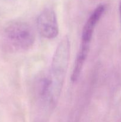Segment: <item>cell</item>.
Returning <instances> with one entry per match:
<instances>
[{
  "instance_id": "6da1fadb",
  "label": "cell",
  "mask_w": 121,
  "mask_h": 122,
  "mask_svg": "<svg viewBox=\"0 0 121 122\" xmlns=\"http://www.w3.org/2000/svg\"><path fill=\"white\" fill-rule=\"evenodd\" d=\"M70 51V39L65 35L58 44L51 61L48 77L50 82L49 104L51 108L55 107L61 94L68 68Z\"/></svg>"
},
{
  "instance_id": "7a4b0ae2",
  "label": "cell",
  "mask_w": 121,
  "mask_h": 122,
  "mask_svg": "<svg viewBox=\"0 0 121 122\" xmlns=\"http://www.w3.org/2000/svg\"><path fill=\"white\" fill-rule=\"evenodd\" d=\"M6 44L13 48L21 51L28 50L35 41V33L27 23L14 21L9 23L4 31Z\"/></svg>"
},
{
  "instance_id": "3957f363",
  "label": "cell",
  "mask_w": 121,
  "mask_h": 122,
  "mask_svg": "<svg viewBox=\"0 0 121 122\" xmlns=\"http://www.w3.org/2000/svg\"><path fill=\"white\" fill-rule=\"evenodd\" d=\"M106 8L105 5L100 4L95 8L85 22L82 31L81 41L77 53L79 57L87 58L95 27L105 12Z\"/></svg>"
},
{
  "instance_id": "277c9868",
  "label": "cell",
  "mask_w": 121,
  "mask_h": 122,
  "mask_svg": "<svg viewBox=\"0 0 121 122\" xmlns=\"http://www.w3.org/2000/svg\"><path fill=\"white\" fill-rule=\"evenodd\" d=\"M37 27L42 36L46 39L56 38L59 32L56 15L51 8L43 10L37 19Z\"/></svg>"
},
{
  "instance_id": "5b68a950",
  "label": "cell",
  "mask_w": 121,
  "mask_h": 122,
  "mask_svg": "<svg viewBox=\"0 0 121 122\" xmlns=\"http://www.w3.org/2000/svg\"><path fill=\"white\" fill-rule=\"evenodd\" d=\"M119 11L120 17H121V0L119 2Z\"/></svg>"
}]
</instances>
